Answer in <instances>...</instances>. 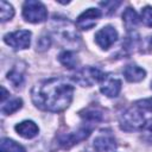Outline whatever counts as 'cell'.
Returning <instances> with one entry per match:
<instances>
[{"label":"cell","mask_w":152,"mask_h":152,"mask_svg":"<svg viewBox=\"0 0 152 152\" xmlns=\"http://www.w3.org/2000/svg\"><path fill=\"white\" fill-rule=\"evenodd\" d=\"M4 40L7 45L14 50H24L30 46L31 43V32L27 30H18L15 32L8 33L4 37Z\"/></svg>","instance_id":"cell-6"},{"label":"cell","mask_w":152,"mask_h":152,"mask_svg":"<svg viewBox=\"0 0 152 152\" xmlns=\"http://www.w3.org/2000/svg\"><path fill=\"white\" fill-rule=\"evenodd\" d=\"M23 15L28 23H43L48 18V11L40 1L27 0L23 5Z\"/></svg>","instance_id":"cell-3"},{"label":"cell","mask_w":152,"mask_h":152,"mask_svg":"<svg viewBox=\"0 0 152 152\" xmlns=\"http://www.w3.org/2000/svg\"><path fill=\"white\" fill-rule=\"evenodd\" d=\"M81 116L88 122H99L102 120V112L95 107H88L81 113Z\"/></svg>","instance_id":"cell-16"},{"label":"cell","mask_w":152,"mask_h":152,"mask_svg":"<svg viewBox=\"0 0 152 152\" xmlns=\"http://www.w3.org/2000/svg\"><path fill=\"white\" fill-rule=\"evenodd\" d=\"M151 88H152V81H151Z\"/></svg>","instance_id":"cell-26"},{"label":"cell","mask_w":152,"mask_h":152,"mask_svg":"<svg viewBox=\"0 0 152 152\" xmlns=\"http://www.w3.org/2000/svg\"><path fill=\"white\" fill-rule=\"evenodd\" d=\"M7 78L14 84V87H20L23 84V81H24V76L18 69H12L7 74Z\"/></svg>","instance_id":"cell-19"},{"label":"cell","mask_w":152,"mask_h":152,"mask_svg":"<svg viewBox=\"0 0 152 152\" xmlns=\"http://www.w3.org/2000/svg\"><path fill=\"white\" fill-rule=\"evenodd\" d=\"M74 87L61 77H52L39 82L32 88L31 97L33 103L46 112L58 113L71 103Z\"/></svg>","instance_id":"cell-1"},{"label":"cell","mask_w":152,"mask_h":152,"mask_svg":"<svg viewBox=\"0 0 152 152\" xmlns=\"http://www.w3.org/2000/svg\"><path fill=\"white\" fill-rule=\"evenodd\" d=\"M101 93L108 97H116L121 90V81L114 76H104L101 81Z\"/></svg>","instance_id":"cell-10"},{"label":"cell","mask_w":152,"mask_h":152,"mask_svg":"<svg viewBox=\"0 0 152 152\" xmlns=\"http://www.w3.org/2000/svg\"><path fill=\"white\" fill-rule=\"evenodd\" d=\"M122 20H124L125 26H126L128 30H132V28H134V27L139 24L140 18H139V15L137 14V12H135L133 8L128 7V8H126V11L122 13Z\"/></svg>","instance_id":"cell-13"},{"label":"cell","mask_w":152,"mask_h":152,"mask_svg":"<svg viewBox=\"0 0 152 152\" xmlns=\"http://www.w3.org/2000/svg\"><path fill=\"white\" fill-rule=\"evenodd\" d=\"M150 43H151V46H152V38H151V42Z\"/></svg>","instance_id":"cell-25"},{"label":"cell","mask_w":152,"mask_h":152,"mask_svg":"<svg viewBox=\"0 0 152 152\" xmlns=\"http://www.w3.org/2000/svg\"><path fill=\"white\" fill-rule=\"evenodd\" d=\"M141 20L146 26L152 27V7L151 6H146L145 8H142V11H141Z\"/></svg>","instance_id":"cell-20"},{"label":"cell","mask_w":152,"mask_h":152,"mask_svg":"<svg viewBox=\"0 0 152 152\" xmlns=\"http://www.w3.org/2000/svg\"><path fill=\"white\" fill-rule=\"evenodd\" d=\"M100 5L106 10V12H107V13H112V12H114V11H115V8L120 5V2L109 1V2H101Z\"/></svg>","instance_id":"cell-23"},{"label":"cell","mask_w":152,"mask_h":152,"mask_svg":"<svg viewBox=\"0 0 152 152\" xmlns=\"http://www.w3.org/2000/svg\"><path fill=\"white\" fill-rule=\"evenodd\" d=\"M124 76L128 82H140L141 80L145 78L146 71L135 64H129V65L125 66Z\"/></svg>","instance_id":"cell-12"},{"label":"cell","mask_w":152,"mask_h":152,"mask_svg":"<svg viewBox=\"0 0 152 152\" xmlns=\"http://www.w3.org/2000/svg\"><path fill=\"white\" fill-rule=\"evenodd\" d=\"M91 132V128L88 126H84L80 128L77 132H71V133H62L57 137V144L62 148H70L74 145L78 144L80 141L87 139Z\"/></svg>","instance_id":"cell-5"},{"label":"cell","mask_w":152,"mask_h":152,"mask_svg":"<svg viewBox=\"0 0 152 152\" xmlns=\"http://www.w3.org/2000/svg\"><path fill=\"white\" fill-rule=\"evenodd\" d=\"M116 39H118V31L113 26H110V25L102 27L95 34V42H96V44L101 49H103V50L109 49L116 42Z\"/></svg>","instance_id":"cell-7"},{"label":"cell","mask_w":152,"mask_h":152,"mask_svg":"<svg viewBox=\"0 0 152 152\" xmlns=\"http://www.w3.org/2000/svg\"><path fill=\"white\" fill-rule=\"evenodd\" d=\"M144 122L145 120H144L142 110L138 108L135 104L126 109L120 116V127L126 132H132L142 128L145 125Z\"/></svg>","instance_id":"cell-2"},{"label":"cell","mask_w":152,"mask_h":152,"mask_svg":"<svg viewBox=\"0 0 152 152\" xmlns=\"http://www.w3.org/2000/svg\"><path fill=\"white\" fill-rule=\"evenodd\" d=\"M135 106L138 108H140L141 110H146V112H152V97L148 99H144L140 101L135 102Z\"/></svg>","instance_id":"cell-22"},{"label":"cell","mask_w":152,"mask_h":152,"mask_svg":"<svg viewBox=\"0 0 152 152\" xmlns=\"http://www.w3.org/2000/svg\"><path fill=\"white\" fill-rule=\"evenodd\" d=\"M116 147L114 137L109 132H102L94 139V148L97 152H110Z\"/></svg>","instance_id":"cell-9"},{"label":"cell","mask_w":152,"mask_h":152,"mask_svg":"<svg viewBox=\"0 0 152 152\" xmlns=\"http://www.w3.org/2000/svg\"><path fill=\"white\" fill-rule=\"evenodd\" d=\"M142 139L146 142L152 144V120H150L147 124L144 125V127H142Z\"/></svg>","instance_id":"cell-21"},{"label":"cell","mask_w":152,"mask_h":152,"mask_svg":"<svg viewBox=\"0 0 152 152\" xmlns=\"http://www.w3.org/2000/svg\"><path fill=\"white\" fill-rule=\"evenodd\" d=\"M0 150L1 152H26L21 145H19L17 141L8 138H4L1 140Z\"/></svg>","instance_id":"cell-15"},{"label":"cell","mask_w":152,"mask_h":152,"mask_svg":"<svg viewBox=\"0 0 152 152\" xmlns=\"http://www.w3.org/2000/svg\"><path fill=\"white\" fill-rule=\"evenodd\" d=\"M58 59L68 69H74L78 64V58H77L76 53L72 52V51H63V52H61L59 56H58Z\"/></svg>","instance_id":"cell-14"},{"label":"cell","mask_w":152,"mask_h":152,"mask_svg":"<svg viewBox=\"0 0 152 152\" xmlns=\"http://www.w3.org/2000/svg\"><path fill=\"white\" fill-rule=\"evenodd\" d=\"M1 91H2V95H1V102L4 103V101H5V99L7 97L8 93H7V90L5 89V87H1Z\"/></svg>","instance_id":"cell-24"},{"label":"cell","mask_w":152,"mask_h":152,"mask_svg":"<svg viewBox=\"0 0 152 152\" xmlns=\"http://www.w3.org/2000/svg\"><path fill=\"white\" fill-rule=\"evenodd\" d=\"M104 77V74L102 71H100L97 68H93V66H86L80 69L72 77V80L83 86V87H90L94 83L101 82Z\"/></svg>","instance_id":"cell-4"},{"label":"cell","mask_w":152,"mask_h":152,"mask_svg":"<svg viewBox=\"0 0 152 152\" xmlns=\"http://www.w3.org/2000/svg\"><path fill=\"white\" fill-rule=\"evenodd\" d=\"M21 106H23L21 99H19V97L12 99V100H10V101H7L6 103L2 104V107H1V113L5 114V115H10V114L17 112L18 109H20Z\"/></svg>","instance_id":"cell-17"},{"label":"cell","mask_w":152,"mask_h":152,"mask_svg":"<svg viewBox=\"0 0 152 152\" xmlns=\"http://www.w3.org/2000/svg\"><path fill=\"white\" fill-rule=\"evenodd\" d=\"M100 17H101L100 10L88 8L82 14L78 15V18L76 19V26L81 30H90L96 25L97 19H100Z\"/></svg>","instance_id":"cell-8"},{"label":"cell","mask_w":152,"mask_h":152,"mask_svg":"<svg viewBox=\"0 0 152 152\" xmlns=\"http://www.w3.org/2000/svg\"><path fill=\"white\" fill-rule=\"evenodd\" d=\"M15 131L20 137H23L25 139H32L38 134L39 128L33 121L26 120V121H23V122L18 124L15 126Z\"/></svg>","instance_id":"cell-11"},{"label":"cell","mask_w":152,"mask_h":152,"mask_svg":"<svg viewBox=\"0 0 152 152\" xmlns=\"http://www.w3.org/2000/svg\"><path fill=\"white\" fill-rule=\"evenodd\" d=\"M0 14H1V21L5 23L7 20H11L14 15L13 6L7 1H0Z\"/></svg>","instance_id":"cell-18"}]
</instances>
